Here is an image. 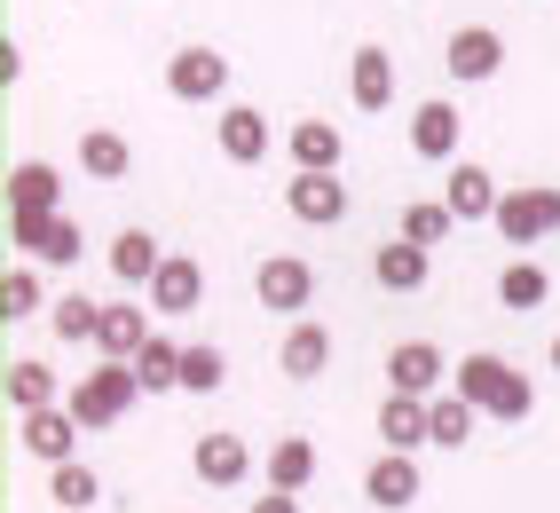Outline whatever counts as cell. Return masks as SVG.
Masks as SVG:
<instances>
[{
  "mask_svg": "<svg viewBox=\"0 0 560 513\" xmlns=\"http://www.w3.org/2000/svg\"><path fill=\"white\" fill-rule=\"evenodd\" d=\"M48 301H40V277H32V269H9V277H0V316H40Z\"/></svg>",
  "mask_w": 560,
  "mask_h": 513,
  "instance_id": "836d02e7",
  "label": "cell"
},
{
  "mask_svg": "<svg viewBox=\"0 0 560 513\" xmlns=\"http://www.w3.org/2000/svg\"><path fill=\"white\" fill-rule=\"evenodd\" d=\"M284 213L292 222H308V230H331L348 213V182L331 174V166H292V182H284Z\"/></svg>",
  "mask_w": 560,
  "mask_h": 513,
  "instance_id": "277c9868",
  "label": "cell"
},
{
  "mask_svg": "<svg viewBox=\"0 0 560 513\" xmlns=\"http://www.w3.org/2000/svg\"><path fill=\"white\" fill-rule=\"evenodd\" d=\"M451 387H458L466 403H481V419H505V427H521V419L537 411V387L521 380L505 355H490V348H481V355H458Z\"/></svg>",
  "mask_w": 560,
  "mask_h": 513,
  "instance_id": "6da1fadb",
  "label": "cell"
},
{
  "mask_svg": "<svg viewBox=\"0 0 560 513\" xmlns=\"http://www.w3.org/2000/svg\"><path fill=\"white\" fill-rule=\"evenodd\" d=\"M48 324H56V340H88V348H95V324H103V308H95V301H80V292H63V301L48 308Z\"/></svg>",
  "mask_w": 560,
  "mask_h": 513,
  "instance_id": "d6a6232c",
  "label": "cell"
},
{
  "mask_svg": "<svg viewBox=\"0 0 560 513\" xmlns=\"http://www.w3.org/2000/svg\"><path fill=\"white\" fill-rule=\"evenodd\" d=\"M552 372H560V340H552Z\"/></svg>",
  "mask_w": 560,
  "mask_h": 513,
  "instance_id": "74e56055",
  "label": "cell"
},
{
  "mask_svg": "<svg viewBox=\"0 0 560 513\" xmlns=\"http://www.w3.org/2000/svg\"><path fill=\"white\" fill-rule=\"evenodd\" d=\"M71 387L48 372V363L40 355H24V363H9V411L24 419V411H48V403H63Z\"/></svg>",
  "mask_w": 560,
  "mask_h": 513,
  "instance_id": "7402d4cb",
  "label": "cell"
},
{
  "mask_svg": "<svg viewBox=\"0 0 560 513\" xmlns=\"http://www.w3.org/2000/svg\"><path fill=\"white\" fill-rule=\"evenodd\" d=\"M80 245H88V237H80V222H71V213H56V237H48L40 261H48V269H71V261H80Z\"/></svg>",
  "mask_w": 560,
  "mask_h": 513,
  "instance_id": "d590c367",
  "label": "cell"
},
{
  "mask_svg": "<svg viewBox=\"0 0 560 513\" xmlns=\"http://www.w3.org/2000/svg\"><path fill=\"white\" fill-rule=\"evenodd\" d=\"M213 142H221L230 166H260V159H269V119H260L253 103H230V112L213 119Z\"/></svg>",
  "mask_w": 560,
  "mask_h": 513,
  "instance_id": "7c38bea8",
  "label": "cell"
},
{
  "mask_svg": "<svg viewBox=\"0 0 560 513\" xmlns=\"http://www.w3.org/2000/svg\"><path fill=\"white\" fill-rule=\"evenodd\" d=\"M48 498H56L63 513H88V505L103 498V482H95V466H80V458H63V466H48Z\"/></svg>",
  "mask_w": 560,
  "mask_h": 513,
  "instance_id": "f1b7e54d",
  "label": "cell"
},
{
  "mask_svg": "<svg viewBox=\"0 0 560 513\" xmlns=\"http://www.w3.org/2000/svg\"><path fill=\"white\" fill-rule=\"evenodd\" d=\"M442 380H451V363H442L434 340H402L387 355V387H402V395H442Z\"/></svg>",
  "mask_w": 560,
  "mask_h": 513,
  "instance_id": "5bb4252c",
  "label": "cell"
},
{
  "mask_svg": "<svg viewBox=\"0 0 560 513\" xmlns=\"http://www.w3.org/2000/svg\"><path fill=\"white\" fill-rule=\"evenodd\" d=\"M442 198H451L458 222H498V174L490 166H474V159H451V182H442Z\"/></svg>",
  "mask_w": 560,
  "mask_h": 513,
  "instance_id": "30bf717a",
  "label": "cell"
},
{
  "mask_svg": "<svg viewBox=\"0 0 560 513\" xmlns=\"http://www.w3.org/2000/svg\"><path fill=\"white\" fill-rule=\"evenodd\" d=\"M348 95H355V112H387V103H395V56L387 48H355Z\"/></svg>",
  "mask_w": 560,
  "mask_h": 513,
  "instance_id": "ac0fdd59",
  "label": "cell"
},
{
  "mask_svg": "<svg viewBox=\"0 0 560 513\" xmlns=\"http://www.w3.org/2000/svg\"><path fill=\"white\" fill-rule=\"evenodd\" d=\"M142 292H151V308H159V316H190V308L206 301V269L190 261V253H166L159 277L142 284Z\"/></svg>",
  "mask_w": 560,
  "mask_h": 513,
  "instance_id": "8fae6325",
  "label": "cell"
},
{
  "mask_svg": "<svg viewBox=\"0 0 560 513\" xmlns=\"http://www.w3.org/2000/svg\"><path fill=\"white\" fill-rule=\"evenodd\" d=\"M159 261H166V253H159L151 230H119V237H110V277H119V284H151Z\"/></svg>",
  "mask_w": 560,
  "mask_h": 513,
  "instance_id": "d4e9b609",
  "label": "cell"
},
{
  "mask_svg": "<svg viewBox=\"0 0 560 513\" xmlns=\"http://www.w3.org/2000/svg\"><path fill=\"white\" fill-rule=\"evenodd\" d=\"M245 513H301V490H269V498H253Z\"/></svg>",
  "mask_w": 560,
  "mask_h": 513,
  "instance_id": "8d00e7d4",
  "label": "cell"
},
{
  "mask_svg": "<svg viewBox=\"0 0 560 513\" xmlns=\"http://www.w3.org/2000/svg\"><path fill=\"white\" fill-rule=\"evenodd\" d=\"M277 372H284V380H324V372H331V333L301 316V324L284 333V355H277Z\"/></svg>",
  "mask_w": 560,
  "mask_h": 513,
  "instance_id": "d6986e66",
  "label": "cell"
},
{
  "mask_svg": "<svg viewBox=\"0 0 560 513\" xmlns=\"http://www.w3.org/2000/svg\"><path fill=\"white\" fill-rule=\"evenodd\" d=\"M221 380H230V355H221L213 340L206 348H182V387H190V395H213Z\"/></svg>",
  "mask_w": 560,
  "mask_h": 513,
  "instance_id": "1f68e13d",
  "label": "cell"
},
{
  "mask_svg": "<svg viewBox=\"0 0 560 513\" xmlns=\"http://www.w3.org/2000/svg\"><path fill=\"white\" fill-rule=\"evenodd\" d=\"M458 103H419V112H410V151L419 159H434V166H451L458 159Z\"/></svg>",
  "mask_w": 560,
  "mask_h": 513,
  "instance_id": "9a60e30c",
  "label": "cell"
},
{
  "mask_svg": "<svg viewBox=\"0 0 560 513\" xmlns=\"http://www.w3.org/2000/svg\"><path fill=\"white\" fill-rule=\"evenodd\" d=\"M380 443H387V451H419V443H434V427H427V395L387 387V403H380Z\"/></svg>",
  "mask_w": 560,
  "mask_h": 513,
  "instance_id": "2e32d148",
  "label": "cell"
},
{
  "mask_svg": "<svg viewBox=\"0 0 560 513\" xmlns=\"http://www.w3.org/2000/svg\"><path fill=\"white\" fill-rule=\"evenodd\" d=\"M253 292H260V308L301 316V308L316 301V269L301 261V253H269V261H260V277H253Z\"/></svg>",
  "mask_w": 560,
  "mask_h": 513,
  "instance_id": "ba28073f",
  "label": "cell"
},
{
  "mask_svg": "<svg viewBox=\"0 0 560 513\" xmlns=\"http://www.w3.org/2000/svg\"><path fill=\"white\" fill-rule=\"evenodd\" d=\"M427 253H434V245H410V237H387L380 253H371V277H380L387 292H419V284H427V269H434Z\"/></svg>",
  "mask_w": 560,
  "mask_h": 513,
  "instance_id": "ffe728a7",
  "label": "cell"
},
{
  "mask_svg": "<svg viewBox=\"0 0 560 513\" xmlns=\"http://www.w3.org/2000/svg\"><path fill=\"white\" fill-rule=\"evenodd\" d=\"M135 395H142V372H135L127 355H103L95 372H80V387H71L63 403L80 411V427H88V434H103V427H119V419L135 411Z\"/></svg>",
  "mask_w": 560,
  "mask_h": 513,
  "instance_id": "7a4b0ae2",
  "label": "cell"
},
{
  "mask_svg": "<svg viewBox=\"0 0 560 513\" xmlns=\"http://www.w3.org/2000/svg\"><path fill=\"white\" fill-rule=\"evenodd\" d=\"M166 95L174 103H221L230 95V56L221 48H174L166 56Z\"/></svg>",
  "mask_w": 560,
  "mask_h": 513,
  "instance_id": "5b68a950",
  "label": "cell"
},
{
  "mask_svg": "<svg viewBox=\"0 0 560 513\" xmlns=\"http://www.w3.org/2000/svg\"><path fill=\"white\" fill-rule=\"evenodd\" d=\"M427 427H434L442 451H466L474 427H481V403H466L458 387H442V395H427Z\"/></svg>",
  "mask_w": 560,
  "mask_h": 513,
  "instance_id": "44dd1931",
  "label": "cell"
},
{
  "mask_svg": "<svg viewBox=\"0 0 560 513\" xmlns=\"http://www.w3.org/2000/svg\"><path fill=\"white\" fill-rule=\"evenodd\" d=\"M308 482H316V443L284 434V443L269 451V490H308Z\"/></svg>",
  "mask_w": 560,
  "mask_h": 513,
  "instance_id": "83f0119b",
  "label": "cell"
},
{
  "mask_svg": "<svg viewBox=\"0 0 560 513\" xmlns=\"http://www.w3.org/2000/svg\"><path fill=\"white\" fill-rule=\"evenodd\" d=\"M80 166H88L95 182H127L135 151H127V135H119V127H88V135H80Z\"/></svg>",
  "mask_w": 560,
  "mask_h": 513,
  "instance_id": "484cf974",
  "label": "cell"
},
{
  "mask_svg": "<svg viewBox=\"0 0 560 513\" xmlns=\"http://www.w3.org/2000/svg\"><path fill=\"white\" fill-rule=\"evenodd\" d=\"M190 466H198V482H206V490H237L245 474H253V451H245V434H198Z\"/></svg>",
  "mask_w": 560,
  "mask_h": 513,
  "instance_id": "4fadbf2b",
  "label": "cell"
},
{
  "mask_svg": "<svg viewBox=\"0 0 560 513\" xmlns=\"http://www.w3.org/2000/svg\"><path fill=\"white\" fill-rule=\"evenodd\" d=\"M451 230H458L451 198H427V206H410V213H402V237H410V245H442Z\"/></svg>",
  "mask_w": 560,
  "mask_h": 513,
  "instance_id": "4dcf8cb0",
  "label": "cell"
},
{
  "mask_svg": "<svg viewBox=\"0 0 560 513\" xmlns=\"http://www.w3.org/2000/svg\"><path fill=\"white\" fill-rule=\"evenodd\" d=\"M151 316L159 308H135V301H110L103 308V324H95V355H142V340H151Z\"/></svg>",
  "mask_w": 560,
  "mask_h": 513,
  "instance_id": "e0dca14e",
  "label": "cell"
},
{
  "mask_svg": "<svg viewBox=\"0 0 560 513\" xmlns=\"http://www.w3.org/2000/svg\"><path fill=\"white\" fill-rule=\"evenodd\" d=\"M552 230H560V190H552V182H521V190L498 198V237L505 245H537Z\"/></svg>",
  "mask_w": 560,
  "mask_h": 513,
  "instance_id": "3957f363",
  "label": "cell"
},
{
  "mask_svg": "<svg viewBox=\"0 0 560 513\" xmlns=\"http://www.w3.org/2000/svg\"><path fill=\"white\" fill-rule=\"evenodd\" d=\"M56 198H63V182H56L48 159L9 166V213H56Z\"/></svg>",
  "mask_w": 560,
  "mask_h": 513,
  "instance_id": "603a6c76",
  "label": "cell"
},
{
  "mask_svg": "<svg viewBox=\"0 0 560 513\" xmlns=\"http://www.w3.org/2000/svg\"><path fill=\"white\" fill-rule=\"evenodd\" d=\"M498 301H505L513 316H529V308L552 301V277H545L537 261H505V269H498Z\"/></svg>",
  "mask_w": 560,
  "mask_h": 513,
  "instance_id": "4316f807",
  "label": "cell"
},
{
  "mask_svg": "<svg viewBox=\"0 0 560 513\" xmlns=\"http://www.w3.org/2000/svg\"><path fill=\"white\" fill-rule=\"evenodd\" d=\"M135 372H142V395H166V387H182V348L174 340H142V355H135Z\"/></svg>",
  "mask_w": 560,
  "mask_h": 513,
  "instance_id": "f546056e",
  "label": "cell"
},
{
  "mask_svg": "<svg viewBox=\"0 0 560 513\" xmlns=\"http://www.w3.org/2000/svg\"><path fill=\"white\" fill-rule=\"evenodd\" d=\"M284 151H292V166H331V174H340L348 142H340V127H331V119H292Z\"/></svg>",
  "mask_w": 560,
  "mask_h": 513,
  "instance_id": "cb8c5ba5",
  "label": "cell"
},
{
  "mask_svg": "<svg viewBox=\"0 0 560 513\" xmlns=\"http://www.w3.org/2000/svg\"><path fill=\"white\" fill-rule=\"evenodd\" d=\"M419 458L410 451H380L371 458V474H363V505H380V513H402V505H419Z\"/></svg>",
  "mask_w": 560,
  "mask_h": 513,
  "instance_id": "9c48e42d",
  "label": "cell"
},
{
  "mask_svg": "<svg viewBox=\"0 0 560 513\" xmlns=\"http://www.w3.org/2000/svg\"><path fill=\"white\" fill-rule=\"evenodd\" d=\"M9 237L32 253V261H40V253H48V237H56V213H9Z\"/></svg>",
  "mask_w": 560,
  "mask_h": 513,
  "instance_id": "e575fe53",
  "label": "cell"
},
{
  "mask_svg": "<svg viewBox=\"0 0 560 513\" xmlns=\"http://www.w3.org/2000/svg\"><path fill=\"white\" fill-rule=\"evenodd\" d=\"M16 443L40 458V466H63V458H80V411L71 403H48V411H24L16 419Z\"/></svg>",
  "mask_w": 560,
  "mask_h": 513,
  "instance_id": "52a82bcc",
  "label": "cell"
},
{
  "mask_svg": "<svg viewBox=\"0 0 560 513\" xmlns=\"http://www.w3.org/2000/svg\"><path fill=\"white\" fill-rule=\"evenodd\" d=\"M442 63H451V80H458V88L498 80V71H505V32H498V24H458V32H451V48H442Z\"/></svg>",
  "mask_w": 560,
  "mask_h": 513,
  "instance_id": "8992f818",
  "label": "cell"
}]
</instances>
